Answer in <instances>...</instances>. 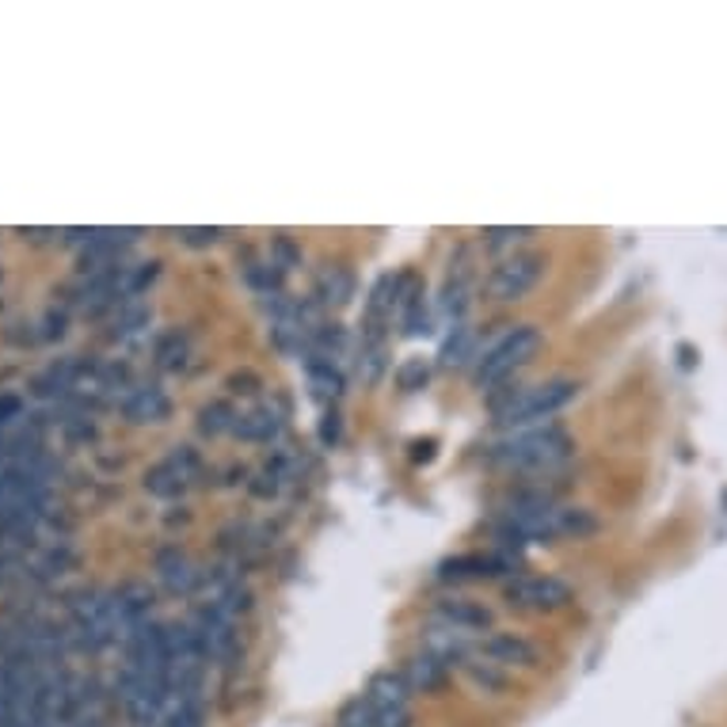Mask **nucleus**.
I'll return each mask as SVG.
<instances>
[{"label": "nucleus", "mask_w": 727, "mask_h": 727, "mask_svg": "<svg viewBox=\"0 0 727 727\" xmlns=\"http://www.w3.org/2000/svg\"><path fill=\"white\" fill-rule=\"evenodd\" d=\"M408 693H412V686H408L404 674L384 671V674H378V678L370 682V689H366V700H370L378 713H397V708H408Z\"/></svg>", "instance_id": "obj_13"}, {"label": "nucleus", "mask_w": 727, "mask_h": 727, "mask_svg": "<svg viewBox=\"0 0 727 727\" xmlns=\"http://www.w3.org/2000/svg\"><path fill=\"white\" fill-rule=\"evenodd\" d=\"M157 576H160V583L172 590V594H191V590L202 583V571L191 563V556L179 552V549L160 552V560H157Z\"/></svg>", "instance_id": "obj_11"}, {"label": "nucleus", "mask_w": 727, "mask_h": 727, "mask_svg": "<svg viewBox=\"0 0 727 727\" xmlns=\"http://www.w3.org/2000/svg\"><path fill=\"white\" fill-rule=\"evenodd\" d=\"M187 358H191V339H187L183 331H168L157 344V362L165 366V370H179V366H187Z\"/></svg>", "instance_id": "obj_18"}, {"label": "nucleus", "mask_w": 727, "mask_h": 727, "mask_svg": "<svg viewBox=\"0 0 727 727\" xmlns=\"http://www.w3.org/2000/svg\"><path fill=\"white\" fill-rule=\"evenodd\" d=\"M545 275V255L541 252H510L499 260L487 275V297L492 302H521L529 289Z\"/></svg>", "instance_id": "obj_4"}, {"label": "nucleus", "mask_w": 727, "mask_h": 727, "mask_svg": "<svg viewBox=\"0 0 727 727\" xmlns=\"http://www.w3.org/2000/svg\"><path fill=\"white\" fill-rule=\"evenodd\" d=\"M515 568L510 556H453L439 568V579L446 583H461V579H492V576H503V571Z\"/></svg>", "instance_id": "obj_8"}, {"label": "nucleus", "mask_w": 727, "mask_h": 727, "mask_svg": "<svg viewBox=\"0 0 727 727\" xmlns=\"http://www.w3.org/2000/svg\"><path fill=\"white\" fill-rule=\"evenodd\" d=\"M236 419H241V412H236L229 400H210V404L199 412V426L207 434H233Z\"/></svg>", "instance_id": "obj_17"}, {"label": "nucleus", "mask_w": 727, "mask_h": 727, "mask_svg": "<svg viewBox=\"0 0 727 727\" xmlns=\"http://www.w3.org/2000/svg\"><path fill=\"white\" fill-rule=\"evenodd\" d=\"M305 370H309V381H313V389H316V397H324V400H336L339 397V389H344V373H339V366H331V362H305Z\"/></svg>", "instance_id": "obj_19"}, {"label": "nucleus", "mask_w": 727, "mask_h": 727, "mask_svg": "<svg viewBox=\"0 0 727 727\" xmlns=\"http://www.w3.org/2000/svg\"><path fill=\"white\" fill-rule=\"evenodd\" d=\"M426 378H431V366H426L423 358H408V362L397 370V384H400V389H408V392L423 389Z\"/></svg>", "instance_id": "obj_21"}, {"label": "nucleus", "mask_w": 727, "mask_h": 727, "mask_svg": "<svg viewBox=\"0 0 727 727\" xmlns=\"http://www.w3.org/2000/svg\"><path fill=\"white\" fill-rule=\"evenodd\" d=\"M434 618L446 624L450 632H481L492 624V610H484L481 602H468V598H446V602H439V610H434Z\"/></svg>", "instance_id": "obj_10"}, {"label": "nucleus", "mask_w": 727, "mask_h": 727, "mask_svg": "<svg viewBox=\"0 0 727 727\" xmlns=\"http://www.w3.org/2000/svg\"><path fill=\"white\" fill-rule=\"evenodd\" d=\"M404 331L408 336H423V331H431V309H426L423 294H415L412 302L404 305Z\"/></svg>", "instance_id": "obj_20"}, {"label": "nucleus", "mask_w": 727, "mask_h": 727, "mask_svg": "<svg viewBox=\"0 0 727 727\" xmlns=\"http://www.w3.org/2000/svg\"><path fill=\"white\" fill-rule=\"evenodd\" d=\"M126 415L138 419V423H149V419H165L168 415V397L160 384H138L126 397Z\"/></svg>", "instance_id": "obj_14"}, {"label": "nucleus", "mask_w": 727, "mask_h": 727, "mask_svg": "<svg viewBox=\"0 0 727 727\" xmlns=\"http://www.w3.org/2000/svg\"><path fill=\"white\" fill-rule=\"evenodd\" d=\"M571 453V439L563 426L545 423V426H526V431L507 434L495 442L487 457L503 468H518V473H541V468H556Z\"/></svg>", "instance_id": "obj_1"}, {"label": "nucleus", "mask_w": 727, "mask_h": 727, "mask_svg": "<svg viewBox=\"0 0 727 727\" xmlns=\"http://www.w3.org/2000/svg\"><path fill=\"white\" fill-rule=\"evenodd\" d=\"M282 426H286V412H282L278 404H260V408H247L236 419L233 434L244 442H275L282 434Z\"/></svg>", "instance_id": "obj_9"}, {"label": "nucleus", "mask_w": 727, "mask_h": 727, "mask_svg": "<svg viewBox=\"0 0 727 727\" xmlns=\"http://www.w3.org/2000/svg\"><path fill=\"white\" fill-rule=\"evenodd\" d=\"M537 347H541V331L529 328V324L526 328L507 331L499 344H492L481 358H476V384H481V389H495V384H503L510 373L521 370V366L537 355Z\"/></svg>", "instance_id": "obj_3"}, {"label": "nucleus", "mask_w": 727, "mask_h": 727, "mask_svg": "<svg viewBox=\"0 0 727 727\" xmlns=\"http://www.w3.org/2000/svg\"><path fill=\"white\" fill-rule=\"evenodd\" d=\"M408 678V686L412 689H423V693H431V689H439L442 682H446V674H450V663L442 655H434L431 647L426 652H419V655H412L408 658V666L400 671Z\"/></svg>", "instance_id": "obj_12"}, {"label": "nucleus", "mask_w": 727, "mask_h": 727, "mask_svg": "<svg viewBox=\"0 0 727 727\" xmlns=\"http://www.w3.org/2000/svg\"><path fill=\"white\" fill-rule=\"evenodd\" d=\"M473 358H481L476 355V331L465 328V324H453L446 347H442V366H465Z\"/></svg>", "instance_id": "obj_16"}, {"label": "nucleus", "mask_w": 727, "mask_h": 727, "mask_svg": "<svg viewBox=\"0 0 727 727\" xmlns=\"http://www.w3.org/2000/svg\"><path fill=\"white\" fill-rule=\"evenodd\" d=\"M355 297V275L344 267H328L316 282V302L331 305V309H344V305Z\"/></svg>", "instance_id": "obj_15"}, {"label": "nucleus", "mask_w": 727, "mask_h": 727, "mask_svg": "<svg viewBox=\"0 0 727 727\" xmlns=\"http://www.w3.org/2000/svg\"><path fill=\"white\" fill-rule=\"evenodd\" d=\"M179 236H183V241L191 244V247H207V244L221 241V229H183Z\"/></svg>", "instance_id": "obj_24"}, {"label": "nucleus", "mask_w": 727, "mask_h": 727, "mask_svg": "<svg viewBox=\"0 0 727 727\" xmlns=\"http://www.w3.org/2000/svg\"><path fill=\"white\" fill-rule=\"evenodd\" d=\"M199 473H202L199 453H194L191 446H176L149 476H145V487H149L152 495H165L168 499V495L187 492V487L199 481Z\"/></svg>", "instance_id": "obj_6"}, {"label": "nucleus", "mask_w": 727, "mask_h": 727, "mask_svg": "<svg viewBox=\"0 0 727 727\" xmlns=\"http://www.w3.org/2000/svg\"><path fill=\"white\" fill-rule=\"evenodd\" d=\"M271 263H275L278 271L297 267V263H302V247L289 241V236H275V241H271Z\"/></svg>", "instance_id": "obj_22"}, {"label": "nucleus", "mask_w": 727, "mask_h": 727, "mask_svg": "<svg viewBox=\"0 0 727 727\" xmlns=\"http://www.w3.org/2000/svg\"><path fill=\"white\" fill-rule=\"evenodd\" d=\"M526 236H534V229H484V247L499 252V247H515Z\"/></svg>", "instance_id": "obj_23"}, {"label": "nucleus", "mask_w": 727, "mask_h": 727, "mask_svg": "<svg viewBox=\"0 0 727 727\" xmlns=\"http://www.w3.org/2000/svg\"><path fill=\"white\" fill-rule=\"evenodd\" d=\"M484 658L492 666H534L537 663V647L529 644L526 636H515V632H495L481 644Z\"/></svg>", "instance_id": "obj_7"}, {"label": "nucleus", "mask_w": 727, "mask_h": 727, "mask_svg": "<svg viewBox=\"0 0 727 727\" xmlns=\"http://www.w3.org/2000/svg\"><path fill=\"white\" fill-rule=\"evenodd\" d=\"M507 602L518 610H563L571 602V587L560 583L552 576H518L515 583H507Z\"/></svg>", "instance_id": "obj_5"}, {"label": "nucleus", "mask_w": 727, "mask_h": 727, "mask_svg": "<svg viewBox=\"0 0 727 727\" xmlns=\"http://www.w3.org/2000/svg\"><path fill=\"white\" fill-rule=\"evenodd\" d=\"M579 392L576 381L568 378H552L541 384H529V389H507L503 397L492 400L495 419L510 431H526V426H537L541 419H549L560 412L563 404H571Z\"/></svg>", "instance_id": "obj_2"}]
</instances>
